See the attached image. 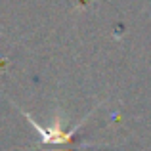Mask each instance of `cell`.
Returning a JSON list of instances; mask_svg holds the SVG:
<instances>
[{
  "mask_svg": "<svg viewBox=\"0 0 151 151\" xmlns=\"http://www.w3.org/2000/svg\"><path fill=\"white\" fill-rule=\"evenodd\" d=\"M48 151H65V149H48Z\"/></svg>",
  "mask_w": 151,
  "mask_h": 151,
  "instance_id": "1",
  "label": "cell"
}]
</instances>
